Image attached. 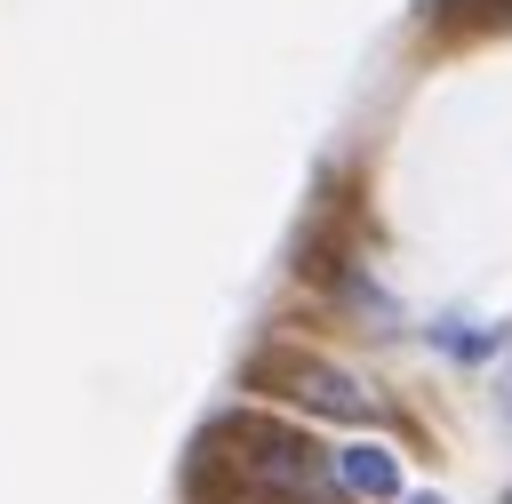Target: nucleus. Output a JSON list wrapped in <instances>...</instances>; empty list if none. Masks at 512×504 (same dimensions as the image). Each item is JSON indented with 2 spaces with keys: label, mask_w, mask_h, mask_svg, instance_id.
I'll list each match as a JSON object with an SVG mask.
<instances>
[{
  "label": "nucleus",
  "mask_w": 512,
  "mask_h": 504,
  "mask_svg": "<svg viewBox=\"0 0 512 504\" xmlns=\"http://www.w3.org/2000/svg\"><path fill=\"white\" fill-rule=\"evenodd\" d=\"M184 496L192 504H344L336 448L312 432L264 416V408H224L184 456Z\"/></svg>",
  "instance_id": "nucleus-1"
},
{
  "label": "nucleus",
  "mask_w": 512,
  "mask_h": 504,
  "mask_svg": "<svg viewBox=\"0 0 512 504\" xmlns=\"http://www.w3.org/2000/svg\"><path fill=\"white\" fill-rule=\"evenodd\" d=\"M248 384L272 400V408H296L312 424H384L392 400L336 352H312V344H264L248 360Z\"/></svg>",
  "instance_id": "nucleus-2"
},
{
  "label": "nucleus",
  "mask_w": 512,
  "mask_h": 504,
  "mask_svg": "<svg viewBox=\"0 0 512 504\" xmlns=\"http://www.w3.org/2000/svg\"><path fill=\"white\" fill-rule=\"evenodd\" d=\"M336 480H344V496H352V504H400V496H408L400 456H392V448H376V440H344V448H336Z\"/></svg>",
  "instance_id": "nucleus-3"
},
{
  "label": "nucleus",
  "mask_w": 512,
  "mask_h": 504,
  "mask_svg": "<svg viewBox=\"0 0 512 504\" xmlns=\"http://www.w3.org/2000/svg\"><path fill=\"white\" fill-rule=\"evenodd\" d=\"M440 344H448V352H488L496 328H456V320H440Z\"/></svg>",
  "instance_id": "nucleus-4"
},
{
  "label": "nucleus",
  "mask_w": 512,
  "mask_h": 504,
  "mask_svg": "<svg viewBox=\"0 0 512 504\" xmlns=\"http://www.w3.org/2000/svg\"><path fill=\"white\" fill-rule=\"evenodd\" d=\"M400 504H440V496H416V488H408V496H400Z\"/></svg>",
  "instance_id": "nucleus-5"
}]
</instances>
